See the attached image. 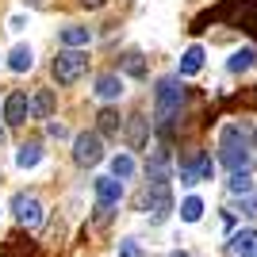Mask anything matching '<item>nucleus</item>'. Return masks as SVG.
<instances>
[{
  "mask_svg": "<svg viewBox=\"0 0 257 257\" xmlns=\"http://www.w3.org/2000/svg\"><path fill=\"white\" fill-rule=\"evenodd\" d=\"M200 215H204V204H200L196 196H188V200L181 204V219H184V223H196Z\"/></svg>",
  "mask_w": 257,
  "mask_h": 257,
  "instance_id": "obj_23",
  "label": "nucleus"
},
{
  "mask_svg": "<svg viewBox=\"0 0 257 257\" xmlns=\"http://www.w3.org/2000/svg\"><path fill=\"white\" fill-rule=\"evenodd\" d=\"M50 69H54V81H58V85H77V81L88 73V54L85 50H62L54 58Z\"/></svg>",
  "mask_w": 257,
  "mask_h": 257,
  "instance_id": "obj_5",
  "label": "nucleus"
},
{
  "mask_svg": "<svg viewBox=\"0 0 257 257\" xmlns=\"http://www.w3.org/2000/svg\"><path fill=\"white\" fill-rule=\"evenodd\" d=\"M31 65H35L31 46H12V54H8V69H12V73H27Z\"/></svg>",
  "mask_w": 257,
  "mask_h": 257,
  "instance_id": "obj_15",
  "label": "nucleus"
},
{
  "mask_svg": "<svg viewBox=\"0 0 257 257\" xmlns=\"http://www.w3.org/2000/svg\"><path fill=\"white\" fill-rule=\"evenodd\" d=\"M46 135H50V139H65V127L62 123H46Z\"/></svg>",
  "mask_w": 257,
  "mask_h": 257,
  "instance_id": "obj_26",
  "label": "nucleus"
},
{
  "mask_svg": "<svg viewBox=\"0 0 257 257\" xmlns=\"http://www.w3.org/2000/svg\"><path fill=\"white\" fill-rule=\"evenodd\" d=\"M184 104V88H181V77H161L158 88H154V119H158L161 131L173 127V119Z\"/></svg>",
  "mask_w": 257,
  "mask_h": 257,
  "instance_id": "obj_2",
  "label": "nucleus"
},
{
  "mask_svg": "<svg viewBox=\"0 0 257 257\" xmlns=\"http://www.w3.org/2000/svg\"><path fill=\"white\" fill-rule=\"evenodd\" d=\"M119 257H142V246L135 242V238H127V242L119 246Z\"/></svg>",
  "mask_w": 257,
  "mask_h": 257,
  "instance_id": "obj_24",
  "label": "nucleus"
},
{
  "mask_svg": "<svg viewBox=\"0 0 257 257\" xmlns=\"http://www.w3.org/2000/svg\"><path fill=\"white\" fill-rule=\"evenodd\" d=\"M169 257H184V253H169Z\"/></svg>",
  "mask_w": 257,
  "mask_h": 257,
  "instance_id": "obj_30",
  "label": "nucleus"
},
{
  "mask_svg": "<svg viewBox=\"0 0 257 257\" xmlns=\"http://www.w3.org/2000/svg\"><path fill=\"white\" fill-rule=\"evenodd\" d=\"M131 173H135V158H131V154H115V158H111V177L123 184Z\"/></svg>",
  "mask_w": 257,
  "mask_h": 257,
  "instance_id": "obj_19",
  "label": "nucleus"
},
{
  "mask_svg": "<svg viewBox=\"0 0 257 257\" xmlns=\"http://www.w3.org/2000/svg\"><path fill=\"white\" fill-rule=\"evenodd\" d=\"M88 39H92V31H88V27H77V23L62 27V43H65V50H81V46H88Z\"/></svg>",
  "mask_w": 257,
  "mask_h": 257,
  "instance_id": "obj_14",
  "label": "nucleus"
},
{
  "mask_svg": "<svg viewBox=\"0 0 257 257\" xmlns=\"http://www.w3.org/2000/svg\"><path fill=\"white\" fill-rule=\"evenodd\" d=\"M96 119H100V131H96V135H119V127H123V119H119L115 107H104Z\"/></svg>",
  "mask_w": 257,
  "mask_h": 257,
  "instance_id": "obj_18",
  "label": "nucleus"
},
{
  "mask_svg": "<svg viewBox=\"0 0 257 257\" xmlns=\"http://www.w3.org/2000/svg\"><path fill=\"white\" fill-rule=\"evenodd\" d=\"M200 69H204V50H200V46H188L184 58H181V77H196Z\"/></svg>",
  "mask_w": 257,
  "mask_h": 257,
  "instance_id": "obj_17",
  "label": "nucleus"
},
{
  "mask_svg": "<svg viewBox=\"0 0 257 257\" xmlns=\"http://www.w3.org/2000/svg\"><path fill=\"white\" fill-rule=\"evenodd\" d=\"M43 161V142H23L20 150H16V165L20 169H35Z\"/></svg>",
  "mask_w": 257,
  "mask_h": 257,
  "instance_id": "obj_12",
  "label": "nucleus"
},
{
  "mask_svg": "<svg viewBox=\"0 0 257 257\" xmlns=\"http://www.w3.org/2000/svg\"><path fill=\"white\" fill-rule=\"evenodd\" d=\"M81 4H85V8H104L107 0H81Z\"/></svg>",
  "mask_w": 257,
  "mask_h": 257,
  "instance_id": "obj_28",
  "label": "nucleus"
},
{
  "mask_svg": "<svg viewBox=\"0 0 257 257\" xmlns=\"http://www.w3.org/2000/svg\"><path fill=\"white\" fill-rule=\"evenodd\" d=\"M96 96L100 100H119V96H123V81H119L115 73H104L96 81Z\"/></svg>",
  "mask_w": 257,
  "mask_h": 257,
  "instance_id": "obj_16",
  "label": "nucleus"
},
{
  "mask_svg": "<svg viewBox=\"0 0 257 257\" xmlns=\"http://www.w3.org/2000/svg\"><path fill=\"white\" fill-rule=\"evenodd\" d=\"M207 20H234L242 31H249L257 39V0H226V4H219L215 12H207V16H200L196 20L192 31H200Z\"/></svg>",
  "mask_w": 257,
  "mask_h": 257,
  "instance_id": "obj_3",
  "label": "nucleus"
},
{
  "mask_svg": "<svg viewBox=\"0 0 257 257\" xmlns=\"http://www.w3.org/2000/svg\"><path fill=\"white\" fill-rule=\"evenodd\" d=\"M242 211H246V215H257V196H253V200H246V204H242Z\"/></svg>",
  "mask_w": 257,
  "mask_h": 257,
  "instance_id": "obj_27",
  "label": "nucleus"
},
{
  "mask_svg": "<svg viewBox=\"0 0 257 257\" xmlns=\"http://www.w3.org/2000/svg\"><path fill=\"white\" fill-rule=\"evenodd\" d=\"M230 257H257V230H238L230 238Z\"/></svg>",
  "mask_w": 257,
  "mask_h": 257,
  "instance_id": "obj_10",
  "label": "nucleus"
},
{
  "mask_svg": "<svg viewBox=\"0 0 257 257\" xmlns=\"http://www.w3.org/2000/svg\"><path fill=\"white\" fill-rule=\"evenodd\" d=\"M219 161H223L230 173H249L253 150H249V135L238 127V123H226L223 135H219Z\"/></svg>",
  "mask_w": 257,
  "mask_h": 257,
  "instance_id": "obj_1",
  "label": "nucleus"
},
{
  "mask_svg": "<svg viewBox=\"0 0 257 257\" xmlns=\"http://www.w3.org/2000/svg\"><path fill=\"white\" fill-rule=\"evenodd\" d=\"M226 188L234 196H246L249 188H253V181H249V173H230V181H226Z\"/></svg>",
  "mask_w": 257,
  "mask_h": 257,
  "instance_id": "obj_22",
  "label": "nucleus"
},
{
  "mask_svg": "<svg viewBox=\"0 0 257 257\" xmlns=\"http://www.w3.org/2000/svg\"><path fill=\"white\" fill-rule=\"evenodd\" d=\"M4 119H8V127H20V123L31 119V100H27V92H8V100H4Z\"/></svg>",
  "mask_w": 257,
  "mask_h": 257,
  "instance_id": "obj_8",
  "label": "nucleus"
},
{
  "mask_svg": "<svg viewBox=\"0 0 257 257\" xmlns=\"http://www.w3.org/2000/svg\"><path fill=\"white\" fill-rule=\"evenodd\" d=\"M142 211H146V219H150L154 226L169 219V211H173L169 181H150V184H146V192H142Z\"/></svg>",
  "mask_w": 257,
  "mask_h": 257,
  "instance_id": "obj_4",
  "label": "nucleus"
},
{
  "mask_svg": "<svg viewBox=\"0 0 257 257\" xmlns=\"http://www.w3.org/2000/svg\"><path fill=\"white\" fill-rule=\"evenodd\" d=\"M111 211H115V207H100V204H96V223H100V226L111 223Z\"/></svg>",
  "mask_w": 257,
  "mask_h": 257,
  "instance_id": "obj_25",
  "label": "nucleus"
},
{
  "mask_svg": "<svg viewBox=\"0 0 257 257\" xmlns=\"http://www.w3.org/2000/svg\"><path fill=\"white\" fill-rule=\"evenodd\" d=\"M146 135H150V119H146V115H131V123H127L131 150H142V146H146Z\"/></svg>",
  "mask_w": 257,
  "mask_h": 257,
  "instance_id": "obj_11",
  "label": "nucleus"
},
{
  "mask_svg": "<svg viewBox=\"0 0 257 257\" xmlns=\"http://www.w3.org/2000/svg\"><path fill=\"white\" fill-rule=\"evenodd\" d=\"M123 69H127L131 77H146V62H142V54H139V50L123 54Z\"/></svg>",
  "mask_w": 257,
  "mask_h": 257,
  "instance_id": "obj_21",
  "label": "nucleus"
},
{
  "mask_svg": "<svg viewBox=\"0 0 257 257\" xmlns=\"http://www.w3.org/2000/svg\"><path fill=\"white\" fill-rule=\"evenodd\" d=\"M123 200V184L115 177H96V204L100 207H119Z\"/></svg>",
  "mask_w": 257,
  "mask_h": 257,
  "instance_id": "obj_9",
  "label": "nucleus"
},
{
  "mask_svg": "<svg viewBox=\"0 0 257 257\" xmlns=\"http://www.w3.org/2000/svg\"><path fill=\"white\" fill-rule=\"evenodd\" d=\"M253 62H257V54H253V50H238V54H230L226 69H230V73H246V69H249Z\"/></svg>",
  "mask_w": 257,
  "mask_h": 257,
  "instance_id": "obj_20",
  "label": "nucleus"
},
{
  "mask_svg": "<svg viewBox=\"0 0 257 257\" xmlns=\"http://www.w3.org/2000/svg\"><path fill=\"white\" fill-rule=\"evenodd\" d=\"M0 142H4V127H0Z\"/></svg>",
  "mask_w": 257,
  "mask_h": 257,
  "instance_id": "obj_29",
  "label": "nucleus"
},
{
  "mask_svg": "<svg viewBox=\"0 0 257 257\" xmlns=\"http://www.w3.org/2000/svg\"><path fill=\"white\" fill-rule=\"evenodd\" d=\"M12 215H16V223L20 226H39L43 223V204H39V196H27V192H16L12 196Z\"/></svg>",
  "mask_w": 257,
  "mask_h": 257,
  "instance_id": "obj_6",
  "label": "nucleus"
},
{
  "mask_svg": "<svg viewBox=\"0 0 257 257\" xmlns=\"http://www.w3.org/2000/svg\"><path fill=\"white\" fill-rule=\"evenodd\" d=\"M100 158H104V142H100L96 131H85V135L73 139V161L77 165H96Z\"/></svg>",
  "mask_w": 257,
  "mask_h": 257,
  "instance_id": "obj_7",
  "label": "nucleus"
},
{
  "mask_svg": "<svg viewBox=\"0 0 257 257\" xmlns=\"http://www.w3.org/2000/svg\"><path fill=\"white\" fill-rule=\"evenodd\" d=\"M54 115V92L50 88H39L31 96V119H50Z\"/></svg>",
  "mask_w": 257,
  "mask_h": 257,
  "instance_id": "obj_13",
  "label": "nucleus"
}]
</instances>
